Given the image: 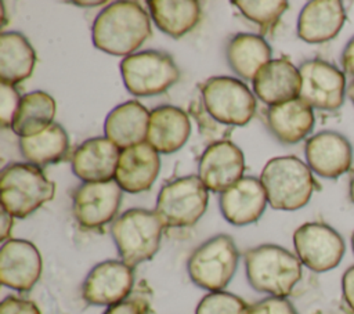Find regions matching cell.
<instances>
[{
  "label": "cell",
  "instance_id": "6da1fadb",
  "mask_svg": "<svg viewBox=\"0 0 354 314\" xmlns=\"http://www.w3.org/2000/svg\"><path fill=\"white\" fill-rule=\"evenodd\" d=\"M151 36L149 15L136 1H115L95 18L93 44L112 55H131Z\"/></svg>",
  "mask_w": 354,
  "mask_h": 314
},
{
  "label": "cell",
  "instance_id": "7a4b0ae2",
  "mask_svg": "<svg viewBox=\"0 0 354 314\" xmlns=\"http://www.w3.org/2000/svg\"><path fill=\"white\" fill-rule=\"evenodd\" d=\"M246 277L253 289L285 297L301 278V261L288 249L266 243L245 253Z\"/></svg>",
  "mask_w": 354,
  "mask_h": 314
},
{
  "label": "cell",
  "instance_id": "3957f363",
  "mask_svg": "<svg viewBox=\"0 0 354 314\" xmlns=\"http://www.w3.org/2000/svg\"><path fill=\"white\" fill-rule=\"evenodd\" d=\"M260 181L271 207L297 210L307 205L315 188L311 169L296 156L270 159L261 170Z\"/></svg>",
  "mask_w": 354,
  "mask_h": 314
},
{
  "label": "cell",
  "instance_id": "277c9868",
  "mask_svg": "<svg viewBox=\"0 0 354 314\" xmlns=\"http://www.w3.org/2000/svg\"><path fill=\"white\" fill-rule=\"evenodd\" d=\"M55 195V184L32 163H10L0 174L1 209L24 219Z\"/></svg>",
  "mask_w": 354,
  "mask_h": 314
},
{
  "label": "cell",
  "instance_id": "5b68a950",
  "mask_svg": "<svg viewBox=\"0 0 354 314\" xmlns=\"http://www.w3.org/2000/svg\"><path fill=\"white\" fill-rule=\"evenodd\" d=\"M163 224L155 210L134 207L119 216L111 228L122 261L136 267L155 256L159 249Z\"/></svg>",
  "mask_w": 354,
  "mask_h": 314
},
{
  "label": "cell",
  "instance_id": "8992f818",
  "mask_svg": "<svg viewBox=\"0 0 354 314\" xmlns=\"http://www.w3.org/2000/svg\"><path fill=\"white\" fill-rule=\"evenodd\" d=\"M238 249L227 234H218L201 243L189 256L187 270L191 281L210 292L223 290L238 266Z\"/></svg>",
  "mask_w": 354,
  "mask_h": 314
},
{
  "label": "cell",
  "instance_id": "52a82bcc",
  "mask_svg": "<svg viewBox=\"0 0 354 314\" xmlns=\"http://www.w3.org/2000/svg\"><path fill=\"white\" fill-rule=\"evenodd\" d=\"M207 191L199 176L176 178L163 185L159 191L155 213L163 227H191L206 210L209 199Z\"/></svg>",
  "mask_w": 354,
  "mask_h": 314
},
{
  "label": "cell",
  "instance_id": "ba28073f",
  "mask_svg": "<svg viewBox=\"0 0 354 314\" xmlns=\"http://www.w3.org/2000/svg\"><path fill=\"white\" fill-rule=\"evenodd\" d=\"M202 105L218 123L243 126L256 112V98L248 86L230 76H214L201 86Z\"/></svg>",
  "mask_w": 354,
  "mask_h": 314
},
{
  "label": "cell",
  "instance_id": "9c48e42d",
  "mask_svg": "<svg viewBox=\"0 0 354 314\" xmlns=\"http://www.w3.org/2000/svg\"><path fill=\"white\" fill-rule=\"evenodd\" d=\"M123 83L137 97H152L165 93L180 77L173 58L162 51L134 53L120 62Z\"/></svg>",
  "mask_w": 354,
  "mask_h": 314
},
{
  "label": "cell",
  "instance_id": "30bf717a",
  "mask_svg": "<svg viewBox=\"0 0 354 314\" xmlns=\"http://www.w3.org/2000/svg\"><path fill=\"white\" fill-rule=\"evenodd\" d=\"M293 245L301 264L315 273H325L342 261L344 241L330 225L313 221L301 224L293 234Z\"/></svg>",
  "mask_w": 354,
  "mask_h": 314
},
{
  "label": "cell",
  "instance_id": "8fae6325",
  "mask_svg": "<svg viewBox=\"0 0 354 314\" xmlns=\"http://www.w3.org/2000/svg\"><path fill=\"white\" fill-rule=\"evenodd\" d=\"M301 86L299 98L321 111H335L342 107L346 91L344 73L333 64L314 58L304 61L300 68Z\"/></svg>",
  "mask_w": 354,
  "mask_h": 314
},
{
  "label": "cell",
  "instance_id": "7c38bea8",
  "mask_svg": "<svg viewBox=\"0 0 354 314\" xmlns=\"http://www.w3.org/2000/svg\"><path fill=\"white\" fill-rule=\"evenodd\" d=\"M122 191L115 180L82 184L72 192V209L76 221L88 230L105 225L118 213Z\"/></svg>",
  "mask_w": 354,
  "mask_h": 314
},
{
  "label": "cell",
  "instance_id": "4fadbf2b",
  "mask_svg": "<svg viewBox=\"0 0 354 314\" xmlns=\"http://www.w3.org/2000/svg\"><path fill=\"white\" fill-rule=\"evenodd\" d=\"M133 284V267L122 260H105L94 266L87 274L82 286V296L88 304L111 307L129 296Z\"/></svg>",
  "mask_w": 354,
  "mask_h": 314
},
{
  "label": "cell",
  "instance_id": "5bb4252c",
  "mask_svg": "<svg viewBox=\"0 0 354 314\" xmlns=\"http://www.w3.org/2000/svg\"><path fill=\"white\" fill-rule=\"evenodd\" d=\"M199 178L213 192H223L242 178L243 152L228 140L212 142L199 159Z\"/></svg>",
  "mask_w": 354,
  "mask_h": 314
},
{
  "label": "cell",
  "instance_id": "9a60e30c",
  "mask_svg": "<svg viewBox=\"0 0 354 314\" xmlns=\"http://www.w3.org/2000/svg\"><path fill=\"white\" fill-rule=\"evenodd\" d=\"M41 256L26 239H8L0 250V281L18 292L30 290L41 274Z\"/></svg>",
  "mask_w": 354,
  "mask_h": 314
},
{
  "label": "cell",
  "instance_id": "2e32d148",
  "mask_svg": "<svg viewBox=\"0 0 354 314\" xmlns=\"http://www.w3.org/2000/svg\"><path fill=\"white\" fill-rule=\"evenodd\" d=\"M308 167L325 178H336L346 173L353 162V148L348 140L332 130H324L306 142Z\"/></svg>",
  "mask_w": 354,
  "mask_h": 314
},
{
  "label": "cell",
  "instance_id": "e0dca14e",
  "mask_svg": "<svg viewBox=\"0 0 354 314\" xmlns=\"http://www.w3.org/2000/svg\"><path fill=\"white\" fill-rule=\"evenodd\" d=\"M120 151L106 137L86 140L72 156V170L84 183L115 180Z\"/></svg>",
  "mask_w": 354,
  "mask_h": 314
},
{
  "label": "cell",
  "instance_id": "ac0fdd59",
  "mask_svg": "<svg viewBox=\"0 0 354 314\" xmlns=\"http://www.w3.org/2000/svg\"><path fill=\"white\" fill-rule=\"evenodd\" d=\"M267 202L261 181L252 176L242 177L220 195L221 213L234 225H246L257 221Z\"/></svg>",
  "mask_w": 354,
  "mask_h": 314
},
{
  "label": "cell",
  "instance_id": "d6986e66",
  "mask_svg": "<svg viewBox=\"0 0 354 314\" xmlns=\"http://www.w3.org/2000/svg\"><path fill=\"white\" fill-rule=\"evenodd\" d=\"M159 155L145 141L122 149L115 181L123 191L138 194L152 187L159 174Z\"/></svg>",
  "mask_w": 354,
  "mask_h": 314
},
{
  "label": "cell",
  "instance_id": "ffe728a7",
  "mask_svg": "<svg viewBox=\"0 0 354 314\" xmlns=\"http://www.w3.org/2000/svg\"><path fill=\"white\" fill-rule=\"evenodd\" d=\"M252 82L256 97L270 107L299 98L301 86L299 69L286 58L271 59Z\"/></svg>",
  "mask_w": 354,
  "mask_h": 314
},
{
  "label": "cell",
  "instance_id": "44dd1931",
  "mask_svg": "<svg viewBox=\"0 0 354 314\" xmlns=\"http://www.w3.org/2000/svg\"><path fill=\"white\" fill-rule=\"evenodd\" d=\"M346 11L337 0H313L300 11L297 36L306 43H325L340 32Z\"/></svg>",
  "mask_w": 354,
  "mask_h": 314
},
{
  "label": "cell",
  "instance_id": "7402d4cb",
  "mask_svg": "<svg viewBox=\"0 0 354 314\" xmlns=\"http://www.w3.org/2000/svg\"><path fill=\"white\" fill-rule=\"evenodd\" d=\"M191 133L189 116L177 107L160 105L151 111L147 142L160 154L178 151Z\"/></svg>",
  "mask_w": 354,
  "mask_h": 314
},
{
  "label": "cell",
  "instance_id": "603a6c76",
  "mask_svg": "<svg viewBox=\"0 0 354 314\" xmlns=\"http://www.w3.org/2000/svg\"><path fill=\"white\" fill-rule=\"evenodd\" d=\"M149 113L138 101H126L115 107L104 123L105 137L122 149L145 142Z\"/></svg>",
  "mask_w": 354,
  "mask_h": 314
},
{
  "label": "cell",
  "instance_id": "cb8c5ba5",
  "mask_svg": "<svg viewBox=\"0 0 354 314\" xmlns=\"http://www.w3.org/2000/svg\"><path fill=\"white\" fill-rule=\"evenodd\" d=\"M272 136L282 144H296L314 127V112L300 98L271 105L266 115Z\"/></svg>",
  "mask_w": 354,
  "mask_h": 314
},
{
  "label": "cell",
  "instance_id": "d4e9b609",
  "mask_svg": "<svg viewBox=\"0 0 354 314\" xmlns=\"http://www.w3.org/2000/svg\"><path fill=\"white\" fill-rule=\"evenodd\" d=\"M225 57L230 68L242 79L253 80L256 73L271 61V47L253 33H238L227 44Z\"/></svg>",
  "mask_w": 354,
  "mask_h": 314
},
{
  "label": "cell",
  "instance_id": "484cf974",
  "mask_svg": "<svg viewBox=\"0 0 354 314\" xmlns=\"http://www.w3.org/2000/svg\"><path fill=\"white\" fill-rule=\"evenodd\" d=\"M36 64V53L19 32L0 35V77L1 83L17 84L28 79Z\"/></svg>",
  "mask_w": 354,
  "mask_h": 314
},
{
  "label": "cell",
  "instance_id": "4316f807",
  "mask_svg": "<svg viewBox=\"0 0 354 314\" xmlns=\"http://www.w3.org/2000/svg\"><path fill=\"white\" fill-rule=\"evenodd\" d=\"M147 4L156 26L173 39L191 32L201 21V3L196 0H149Z\"/></svg>",
  "mask_w": 354,
  "mask_h": 314
},
{
  "label": "cell",
  "instance_id": "83f0119b",
  "mask_svg": "<svg viewBox=\"0 0 354 314\" xmlns=\"http://www.w3.org/2000/svg\"><path fill=\"white\" fill-rule=\"evenodd\" d=\"M55 109L50 94L40 90L28 93L21 98L11 129L19 138L36 136L53 124Z\"/></svg>",
  "mask_w": 354,
  "mask_h": 314
},
{
  "label": "cell",
  "instance_id": "f1b7e54d",
  "mask_svg": "<svg viewBox=\"0 0 354 314\" xmlns=\"http://www.w3.org/2000/svg\"><path fill=\"white\" fill-rule=\"evenodd\" d=\"M22 156L36 166L61 160L69 149V138L61 124L53 123L41 133L19 138Z\"/></svg>",
  "mask_w": 354,
  "mask_h": 314
},
{
  "label": "cell",
  "instance_id": "f546056e",
  "mask_svg": "<svg viewBox=\"0 0 354 314\" xmlns=\"http://www.w3.org/2000/svg\"><path fill=\"white\" fill-rule=\"evenodd\" d=\"M232 4L252 22L260 26L263 35L271 32L282 14L288 10V1H248V0H234Z\"/></svg>",
  "mask_w": 354,
  "mask_h": 314
},
{
  "label": "cell",
  "instance_id": "4dcf8cb0",
  "mask_svg": "<svg viewBox=\"0 0 354 314\" xmlns=\"http://www.w3.org/2000/svg\"><path fill=\"white\" fill-rule=\"evenodd\" d=\"M249 304L228 292H210L198 303L195 314H249Z\"/></svg>",
  "mask_w": 354,
  "mask_h": 314
},
{
  "label": "cell",
  "instance_id": "1f68e13d",
  "mask_svg": "<svg viewBox=\"0 0 354 314\" xmlns=\"http://www.w3.org/2000/svg\"><path fill=\"white\" fill-rule=\"evenodd\" d=\"M21 97L14 86L0 83V123L3 129L12 127Z\"/></svg>",
  "mask_w": 354,
  "mask_h": 314
},
{
  "label": "cell",
  "instance_id": "d6a6232c",
  "mask_svg": "<svg viewBox=\"0 0 354 314\" xmlns=\"http://www.w3.org/2000/svg\"><path fill=\"white\" fill-rule=\"evenodd\" d=\"M249 314H297V311L288 299L270 296L252 304Z\"/></svg>",
  "mask_w": 354,
  "mask_h": 314
},
{
  "label": "cell",
  "instance_id": "836d02e7",
  "mask_svg": "<svg viewBox=\"0 0 354 314\" xmlns=\"http://www.w3.org/2000/svg\"><path fill=\"white\" fill-rule=\"evenodd\" d=\"M0 314H40V310L32 300L7 296L0 304Z\"/></svg>",
  "mask_w": 354,
  "mask_h": 314
},
{
  "label": "cell",
  "instance_id": "e575fe53",
  "mask_svg": "<svg viewBox=\"0 0 354 314\" xmlns=\"http://www.w3.org/2000/svg\"><path fill=\"white\" fill-rule=\"evenodd\" d=\"M342 290L347 306L354 313V266L344 271L342 278Z\"/></svg>",
  "mask_w": 354,
  "mask_h": 314
},
{
  "label": "cell",
  "instance_id": "d590c367",
  "mask_svg": "<svg viewBox=\"0 0 354 314\" xmlns=\"http://www.w3.org/2000/svg\"><path fill=\"white\" fill-rule=\"evenodd\" d=\"M104 314H145L144 307L137 300H123L105 310Z\"/></svg>",
  "mask_w": 354,
  "mask_h": 314
},
{
  "label": "cell",
  "instance_id": "8d00e7d4",
  "mask_svg": "<svg viewBox=\"0 0 354 314\" xmlns=\"http://www.w3.org/2000/svg\"><path fill=\"white\" fill-rule=\"evenodd\" d=\"M342 66L346 73L354 76V36L348 40L342 53Z\"/></svg>",
  "mask_w": 354,
  "mask_h": 314
},
{
  "label": "cell",
  "instance_id": "74e56055",
  "mask_svg": "<svg viewBox=\"0 0 354 314\" xmlns=\"http://www.w3.org/2000/svg\"><path fill=\"white\" fill-rule=\"evenodd\" d=\"M12 228V216L1 209V228H0V239L6 242V239L10 237Z\"/></svg>",
  "mask_w": 354,
  "mask_h": 314
},
{
  "label": "cell",
  "instance_id": "f35d334b",
  "mask_svg": "<svg viewBox=\"0 0 354 314\" xmlns=\"http://www.w3.org/2000/svg\"><path fill=\"white\" fill-rule=\"evenodd\" d=\"M76 6H83V7H94V6H102L105 1H72Z\"/></svg>",
  "mask_w": 354,
  "mask_h": 314
},
{
  "label": "cell",
  "instance_id": "ab89813d",
  "mask_svg": "<svg viewBox=\"0 0 354 314\" xmlns=\"http://www.w3.org/2000/svg\"><path fill=\"white\" fill-rule=\"evenodd\" d=\"M347 93H348V97H350V100H351V102H353V105H354V79H353L351 83L348 84Z\"/></svg>",
  "mask_w": 354,
  "mask_h": 314
},
{
  "label": "cell",
  "instance_id": "60d3db41",
  "mask_svg": "<svg viewBox=\"0 0 354 314\" xmlns=\"http://www.w3.org/2000/svg\"><path fill=\"white\" fill-rule=\"evenodd\" d=\"M350 199L354 203V174H353V178L350 181Z\"/></svg>",
  "mask_w": 354,
  "mask_h": 314
},
{
  "label": "cell",
  "instance_id": "b9f144b4",
  "mask_svg": "<svg viewBox=\"0 0 354 314\" xmlns=\"http://www.w3.org/2000/svg\"><path fill=\"white\" fill-rule=\"evenodd\" d=\"M351 248H353V252H354V232H353V237H351Z\"/></svg>",
  "mask_w": 354,
  "mask_h": 314
}]
</instances>
